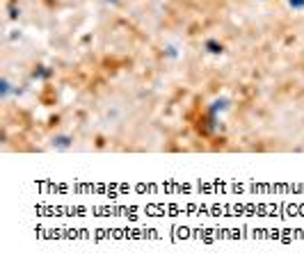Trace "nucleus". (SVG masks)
<instances>
[{
    "mask_svg": "<svg viewBox=\"0 0 304 267\" xmlns=\"http://www.w3.org/2000/svg\"><path fill=\"white\" fill-rule=\"evenodd\" d=\"M163 55H165L167 59H179V48H176V46H167Z\"/></svg>",
    "mask_w": 304,
    "mask_h": 267,
    "instance_id": "nucleus-7",
    "label": "nucleus"
},
{
    "mask_svg": "<svg viewBox=\"0 0 304 267\" xmlns=\"http://www.w3.org/2000/svg\"><path fill=\"white\" fill-rule=\"evenodd\" d=\"M19 16H21V7H14V5H12V7H10V19H19Z\"/></svg>",
    "mask_w": 304,
    "mask_h": 267,
    "instance_id": "nucleus-8",
    "label": "nucleus"
},
{
    "mask_svg": "<svg viewBox=\"0 0 304 267\" xmlns=\"http://www.w3.org/2000/svg\"><path fill=\"white\" fill-rule=\"evenodd\" d=\"M286 5L293 12H304V0H286Z\"/></svg>",
    "mask_w": 304,
    "mask_h": 267,
    "instance_id": "nucleus-6",
    "label": "nucleus"
},
{
    "mask_svg": "<svg viewBox=\"0 0 304 267\" xmlns=\"http://www.w3.org/2000/svg\"><path fill=\"white\" fill-rule=\"evenodd\" d=\"M50 148H55V151H60V153H66V151H71L73 148V137L66 133H57L50 137Z\"/></svg>",
    "mask_w": 304,
    "mask_h": 267,
    "instance_id": "nucleus-2",
    "label": "nucleus"
},
{
    "mask_svg": "<svg viewBox=\"0 0 304 267\" xmlns=\"http://www.w3.org/2000/svg\"><path fill=\"white\" fill-rule=\"evenodd\" d=\"M259 3H265V0H259Z\"/></svg>",
    "mask_w": 304,
    "mask_h": 267,
    "instance_id": "nucleus-10",
    "label": "nucleus"
},
{
    "mask_svg": "<svg viewBox=\"0 0 304 267\" xmlns=\"http://www.w3.org/2000/svg\"><path fill=\"white\" fill-rule=\"evenodd\" d=\"M204 50H206L208 55H215V57H219V55L226 53V46L222 44L219 39H213V37H208V39L204 41Z\"/></svg>",
    "mask_w": 304,
    "mask_h": 267,
    "instance_id": "nucleus-3",
    "label": "nucleus"
},
{
    "mask_svg": "<svg viewBox=\"0 0 304 267\" xmlns=\"http://www.w3.org/2000/svg\"><path fill=\"white\" fill-rule=\"evenodd\" d=\"M12 94H14V84L10 82V78H3L0 80V99L7 101Z\"/></svg>",
    "mask_w": 304,
    "mask_h": 267,
    "instance_id": "nucleus-5",
    "label": "nucleus"
},
{
    "mask_svg": "<svg viewBox=\"0 0 304 267\" xmlns=\"http://www.w3.org/2000/svg\"><path fill=\"white\" fill-rule=\"evenodd\" d=\"M231 110V99L229 96H217V99H213L210 101V105H208V117H213V119H219V114H224V112H229Z\"/></svg>",
    "mask_w": 304,
    "mask_h": 267,
    "instance_id": "nucleus-1",
    "label": "nucleus"
},
{
    "mask_svg": "<svg viewBox=\"0 0 304 267\" xmlns=\"http://www.w3.org/2000/svg\"><path fill=\"white\" fill-rule=\"evenodd\" d=\"M105 3H108V5H119L121 0H105Z\"/></svg>",
    "mask_w": 304,
    "mask_h": 267,
    "instance_id": "nucleus-9",
    "label": "nucleus"
},
{
    "mask_svg": "<svg viewBox=\"0 0 304 267\" xmlns=\"http://www.w3.org/2000/svg\"><path fill=\"white\" fill-rule=\"evenodd\" d=\"M48 78H53V69H50V66H44V64L35 66V71H32V80H48Z\"/></svg>",
    "mask_w": 304,
    "mask_h": 267,
    "instance_id": "nucleus-4",
    "label": "nucleus"
}]
</instances>
